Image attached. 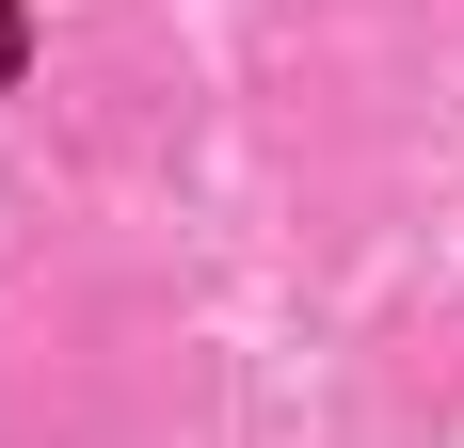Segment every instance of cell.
<instances>
[{
    "mask_svg": "<svg viewBox=\"0 0 464 448\" xmlns=\"http://www.w3.org/2000/svg\"><path fill=\"white\" fill-rule=\"evenodd\" d=\"M16 64H33V16H16V0H0V81H16Z\"/></svg>",
    "mask_w": 464,
    "mask_h": 448,
    "instance_id": "6da1fadb",
    "label": "cell"
}]
</instances>
